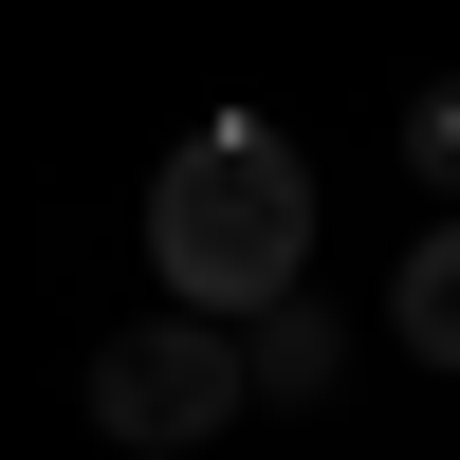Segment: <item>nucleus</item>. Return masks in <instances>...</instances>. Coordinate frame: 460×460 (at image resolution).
Returning <instances> with one entry per match:
<instances>
[{"label":"nucleus","mask_w":460,"mask_h":460,"mask_svg":"<svg viewBox=\"0 0 460 460\" xmlns=\"http://www.w3.org/2000/svg\"><path fill=\"white\" fill-rule=\"evenodd\" d=\"M147 258H166L184 314H277V295H314V147L258 129V111H203V129L147 166Z\"/></svg>","instance_id":"1"},{"label":"nucleus","mask_w":460,"mask_h":460,"mask_svg":"<svg viewBox=\"0 0 460 460\" xmlns=\"http://www.w3.org/2000/svg\"><path fill=\"white\" fill-rule=\"evenodd\" d=\"M240 405H258V387H240V332H221V314H147V332H111V350H93V424L129 442V460L221 442Z\"/></svg>","instance_id":"2"},{"label":"nucleus","mask_w":460,"mask_h":460,"mask_svg":"<svg viewBox=\"0 0 460 460\" xmlns=\"http://www.w3.org/2000/svg\"><path fill=\"white\" fill-rule=\"evenodd\" d=\"M332 368H350V332H332L314 295H277V314H240V387H258V405H332Z\"/></svg>","instance_id":"3"},{"label":"nucleus","mask_w":460,"mask_h":460,"mask_svg":"<svg viewBox=\"0 0 460 460\" xmlns=\"http://www.w3.org/2000/svg\"><path fill=\"white\" fill-rule=\"evenodd\" d=\"M387 332H405L424 368H460V221H442V240H424V258L387 277Z\"/></svg>","instance_id":"4"},{"label":"nucleus","mask_w":460,"mask_h":460,"mask_svg":"<svg viewBox=\"0 0 460 460\" xmlns=\"http://www.w3.org/2000/svg\"><path fill=\"white\" fill-rule=\"evenodd\" d=\"M405 166H424V184H460V74H442L424 111H405Z\"/></svg>","instance_id":"5"}]
</instances>
